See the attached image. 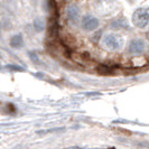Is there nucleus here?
<instances>
[{"label":"nucleus","instance_id":"obj_4","mask_svg":"<svg viewBox=\"0 0 149 149\" xmlns=\"http://www.w3.org/2000/svg\"><path fill=\"white\" fill-rule=\"evenodd\" d=\"M66 17L67 20L71 25H77L80 22V19H81V10H80V7L75 3H72L68 7L66 8Z\"/></svg>","mask_w":149,"mask_h":149},{"label":"nucleus","instance_id":"obj_6","mask_svg":"<svg viewBox=\"0 0 149 149\" xmlns=\"http://www.w3.org/2000/svg\"><path fill=\"white\" fill-rule=\"evenodd\" d=\"M110 26L113 29H128L129 28V24L125 17H120V18L112 20Z\"/></svg>","mask_w":149,"mask_h":149},{"label":"nucleus","instance_id":"obj_3","mask_svg":"<svg viewBox=\"0 0 149 149\" xmlns=\"http://www.w3.org/2000/svg\"><path fill=\"white\" fill-rule=\"evenodd\" d=\"M99 19L93 15H84L81 19V26L85 31H94L99 28Z\"/></svg>","mask_w":149,"mask_h":149},{"label":"nucleus","instance_id":"obj_5","mask_svg":"<svg viewBox=\"0 0 149 149\" xmlns=\"http://www.w3.org/2000/svg\"><path fill=\"white\" fill-rule=\"evenodd\" d=\"M145 47H146L145 40H142L140 38H136V39H132L130 42L129 47H128V51H129L130 54L137 55V54H141L145 51Z\"/></svg>","mask_w":149,"mask_h":149},{"label":"nucleus","instance_id":"obj_8","mask_svg":"<svg viewBox=\"0 0 149 149\" xmlns=\"http://www.w3.org/2000/svg\"><path fill=\"white\" fill-rule=\"evenodd\" d=\"M35 28H36V30H38V31L44 30L45 22H44V20H43L42 18H37V19L35 20Z\"/></svg>","mask_w":149,"mask_h":149},{"label":"nucleus","instance_id":"obj_1","mask_svg":"<svg viewBox=\"0 0 149 149\" xmlns=\"http://www.w3.org/2000/svg\"><path fill=\"white\" fill-rule=\"evenodd\" d=\"M131 22L134 27L143 29L149 26V7L137 8L131 16Z\"/></svg>","mask_w":149,"mask_h":149},{"label":"nucleus","instance_id":"obj_7","mask_svg":"<svg viewBox=\"0 0 149 149\" xmlns=\"http://www.w3.org/2000/svg\"><path fill=\"white\" fill-rule=\"evenodd\" d=\"M22 45H24V39L20 34L13 36L10 39V46L14 47V48H20Z\"/></svg>","mask_w":149,"mask_h":149},{"label":"nucleus","instance_id":"obj_2","mask_svg":"<svg viewBox=\"0 0 149 149\" xmlns=\"http://www.w3.org/2000/svg\"><path fill=\"white\" fill-rule=\"evenodd\" d=\"M103 44L110 51H120L125 46V38L120 34L110 33L103 37Z\"/></svg>","mask_w":149,"mask_h":149}]
</instances>
